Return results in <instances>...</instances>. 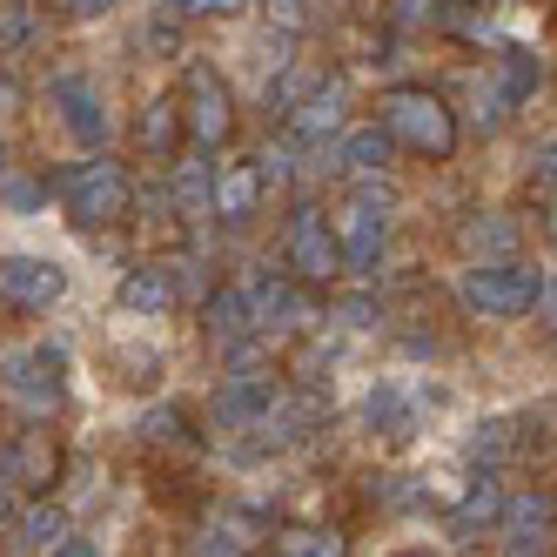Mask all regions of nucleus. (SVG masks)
<instances>
[{
    "label": "nucleus",
    "mask_w": 557,
    "mask_h": 557,
    "mask_svg": "<svg viewBox=\"0 0 557 557\" xmlns=\"http://www.w3.org/2000/svg\"><path fill=\"white\" fill-rule=\"evenodd\" d=\"M376 122H383V135L396 148L423 154V162H444V154L457 148V114H450V101L436 88H389L376 101Z\"/></svg>",
    "instance_id": "nucleus-1"
},
{
    "label": "nucleus",
    "mask_w": 557,
    "mask_h": 557,
    "mask_svg": "<svg viewBox=\"0 0 557 557\" xmlns=\"http://www.w3.org/2000/svg\"><path fill=\"white\" fill-rule=\"evenodd\" d=\"M61 202H67V215L82 222V228H114V222H128V209H135L128 169H122V162H74V169L61 175Z\"/></svg>",
    "instance_id": "nucleus-2"
},
{
    "label": "nucleus",
    "mask_w": 557,
    "mask_h": 557,
    "mask_svg": "<svg viewBox=\"0 0 557 557\" xmlns=\"http://www.w3.org/2000/svg\"><path fill=\"white\" fill-rule=\"evenodd\" d=\"M175 101H182V128H188L195 148H222L235 135V95H228V82L215 67H188Z\"/></svg>",
    "instance_id": "nucleus-3"
},
{
    "label": "nucleus",
    "mask_w": 557,
    "mask_h": 557,
    "mask_svg": "<svg viewBox=\"0 0 557 557\" xmlns=\"http://www.w3.org/2000/svg\"><path fill=\"white\" fill-rule=\"evenodd\" d=\"M537 269H524V262H476L470 275H463V302L476 309V315H524V309H537Z\"/></svg>",
    "instance_id": "nucleus-4"
},
{
    "label": "nucleus",
    "mask_w": 557,
    "mask_h": 557,
    "mask_svg": "<svg viewBox=\"0 0 557 557\" xmlns=\"http://www.w3.org/2000/svg\"><path fill=\"white\" fill-rule=\"evenodd\" d=\"M61 436L54 430H21L8 450H0V476L8 484H21V491H34V497H54V484H61Z\"/></svg>",
    "instance_id": "nucleus-5"
},
{
    "label": "nucleus",
    "mask_w": 557,
    "mask_h": 557,
    "mask_svg": "<svg viewBox=\"0 0 557 557\" xmlns=\"http://www.w3.org/2000/svg\"><path fill=\"white\" fill-rule=\"evenodd\" d=\"M0 376H8V396L27 404L34 417H48L61 404V356L54 349H14V356H0Z\"/></svg>",
    "instance_id": "nucleus-6"
},
{
    "label": "nucleus",
    "mask_w": 557,
    "mask_h": 557,
    "mask_svg": "<svg viewBox=\"0 0 557 557\" xmlns=\"http://www.w3.org/2000/svg\"><path fill=\"white\" fill-rule=\"evenodd\" d=\"M289 269L302 283H330L343 269V249H336V222H323V209H296L289 215Z\"/></svg>",
    "instance_id": "nucleus-7"
},
{
    "label": "nucleus",
    "mask_w": 557,
    "mask_h": 557,
    "mask_svg": "<svg viewBox=\"0 0 557 557\" xmlns=\"http://www.w3.org/2000/svg\"><path fill=\"white\" fill-rule=\"evenodd\" d=\"M61 289H67V275L54 262H41V256H8L0 262V296H14L27 309H54Z\"/></svg>",
    "instance_id": "nucleus-8"
},
{
    "label": "nucleus",
    "mask_w": 557,
    "mask_h": 557,
    "mask_svg": "<svg viewBox=\"0 0 557 557\" xmlns=\"http://www.w3.org/2000/svg\"><path fill=\"white\" fill-rule=\"evenodd\" d=\"M182 101L175 95H154L141 114H135V154H141V162H175V154H182Z\"/></svg>",
    "instance_id": "nucleus-9"
},
{
    "label": "nucleus",
    "mask_w": 557,
    "mask_h": 557,
    "mask_svg": "<svg viewBox=\"0 0 557 557\" xmlns=\"http://www.w3.org/2000/svg\"><path fill=\"white\" fill-rule=\"evenodd\" d=\"M269 544V524L256 510H215L202 544H195V557H256Z\"/></svg>",
    "instance_id": "nucleus-10"
},
{
    "label": "nucleus",
    "mask_w": 557,
    "mask_h": 557,
    "mask_svg": "<svg viewBox=\"0 0 557 557\" xmlns=\"http://www.w3.org/2000/svg\"><path fill=\"white\" fill-rule=\"evenodd\" d=\"M262 195H269L262 162H228V169L215 175V215H222V222H249V215L262 209Z\"/></svg>",
    "instance_id": "nucleus-11"
},
{
    "label": "nucleus",
    "mask_w": 557,
    "mask_h": 557,
    "mask_svg": "<svg viewBox=\"0 0 557 557\" xmlns=\"http://www.w3.org/2000/svg\"><path fill=\"white\" fill-rule=\"evenodd\" d=\"M269 404H275V376H262V370H235V376L222 383V396H215V417H222V423H262Z\"/></svg>",
    "instance_id": "nucleus-12"
},
{
    "label": "nucleus",
    "mask_w": 557,
    "mask_h": 557,
    "mask_svg": "<svg viewBox=\"0 0 557 557\" xmlns=\"http://www.w3.org/2000/svg\"><path fill=\"white\" fill-rule=\"evenodd\" d=\"M336 249H343V269H376V249H383V215L370 202H356L336 215Z\"/></svg>",
    "instance_id": "nucleus-13"
},
{
    "label": "nucleus",
    "mask_w": 557,
    "mask_h": 557,
    "mask_svg": "<svg viewBox=\"0 0 557 557\" xmlns=\"http://www.w3.org/2000/svg\"><path fill=\"white\" fill-rule=\"evenodd\" d=\"M202 330L215 349H243L256 336V315H249V296H235V289H215L209 309H202Z\"/></svg>",
    "instance_id": "nucleus-14"
},
{
    "label": "nucleus",
    "mask_w": 557,
    "mask_h": 557,
    "mask_svg": "<svg viewBox=\"0 0 557 557\" xmlns=\"http://www.w3.org/2000/svg\"><path fill=\"white\" fill-rule=\"evenodd\" d=\"M336 128H343V88H336V82H330V88L315 82V95H302V101L289 108V135H296V141H323V135H336Z\"/></svg>",
    "instance_id": "nucleus-15"
},
{
    "label": "nucleus",
    "mask_w": 557,
    "mask_h": 557,
    "mask_svg": "<svg viewBox=\"0 0 557 557\" xmlns=\"http://www.w3.org/2000/svg\"><path fill=\"white\" fill-rule=\"evenodd\" d=\"M54 108H61V122L82 135V141H101V135H108L101 101H95V88L82 82V74H61V82H54Z\"/></svg>",
    "instance_id": "nucleus-16"
},
{
    "label": "nucleus",
    "mask_w": 557,
    "mask_h": 557,
    "mask_svg": "<svg viewBox=\"0 0 557 557\" xmlns=\"http://www.w3.org/2000/svg\"><path fill=\"white\" fill-rule=\"evenodd\" d=\"M122 309H135V315H169V309H175V275H169V262L128 269V283H122Z\"/></svg>",
    "instance_id": "nucleus-17"
},
{
    "label": "nucleus",
    "mask_w": 557,
    "mask_h": 557,
    "mask_svg": "<svg viewBox=\"0 0 557 557\" xmlns=\"http://www.w3.org/2000/svg\"><path fill=\"white\" fill-rule=\"evenodd\" d=\"M249 315H256V323L302 330L315 309H309V296H302V289H289V283H256V289H249Z\"/></svg>",
    "instance_id": "nucleus-18"
},
{
    "label": "nucleus",
    "mask_w": 557,
    "mask_h": 557,
    "mask_svg": "<svg viewBox=\"0 0 557 557\" xmlns=\"http://www.w3.org/2000/svg\"><path fill=\"white\" fill-rule=\"evenodd\" d=\"M275 557H349V537L330 531V524H283V531H269Z\"/></svg>",
    "instance_id": "nucleus-19"
},
{
    "label": "nucleus",
    "mask_w": 557,
    "mask_h": 557,
    "mask_svg": "<svg viewBox=\"0 0 557 557\" xmlns=\"http://www.w3.org/2000/svg\"><path fill=\"white\" fill-rule=\"evenodd\" d=\"M389 135H383V122H370V128H343V141H336V162L343 169H383L389 162Z\"/></svg>",
    "instance_id": "nucleus-20"
},
{
    "label": "nucleus",
    "mask_w": 557,
    "mask_h": 557,
    "mask_svg": "<svg viewBox=\"0 0 557 557\" xmlns=\"http://www.w3.org/2000/svg\"><path fill=\"white\" fill-rule=\"evenodd\" d=\"M504 531L517 537V550L531 557V544H544V531H550V504L544 497H510L504 504Z\"/></svg>",
    "instance_id": "nucleus-21"
},
{
    "label": "nucleus",
    "mask_w": 557,
    "mask_h": 557,
    "mask_svg": "<svg viewBox=\"0 0 557 557\" xmlns=\"http://www.w3.org/2000/svg\"><path fill=\"white\" fill-rule=\"evenodd\" d=\"M457 243H463L470 256H504V262H510V249H517V228H510V222H497V215H491V222L476 215V222H463V228H457Z\"/></svg>",
    "instance_id": "nucleus-22"
},
{
    "label": "nucleus",
    "mask_w": 557,
    "mask_h": 557,
    "mask_svg": "<svg viewBox=\"0 0 557 557\" xmlns=\"http://www.w3.org/2000/svg\"><path fill=\"white\" fill-rule=\"evenodd\" d=\"M41 34V0H8L0 8V48H27Z\"/></svg>",
    "instance_id": "nucleus-23"
},
{
    "label": "nucleus",
    "mask_w": 557,
    "mask_h": 557,
    "mask_svg": "<svg viewBox=\"0 0 557 557\" xmlns=\"http://www.w3.org/2000/svg\"><path fill=\"white\" fill-rule=\"evenodd\" d=\"M175 202H182V209H209V215H215V169L182 162V169H175Z\"/></svg>",
    "instance_id": "nucleus-24"
},
{
    "label": "nucleus",
    "mask_w": 557,
    "mask_h": 557,
    "mask_svg": "<svg viewBox=\"0 0 557 557\" xmlns=\"http://www.w3.org/2000/svg\"><path fill=\"white\" fill-rule=\"evenodd\" d=\"M457 517H463V524H491V517H504V491H497V484H476V491L457 504Z\"/></svg>",
    "instance_id": "nucleus-25"
},
{
    "label": "nucleus",
    "mask_w": 557,
    "mask_h": 557,
    "mask_svg": "<svg viewBox=\"0 0 557 557\" xmlns=\"http://www.w3.org/2000/svg\"><path fill=\"white\" fill-rule=\"evenodd\" d=\"M504 88H510V101H524V95L537 88V61H531L524 48H510V54H504Z\"/></svg>",
    "instance_id": "nucleus-26"
},
{
    "label": "nucleus",
    "mask_w": 557,
    "mask_h": 557,
    "mask_svg": "<svg viewBox=\"0 0 557 557\" xmlns=\"http://www.w3.org/2000/svg\"><path fill=\"white\" fill-rule=\"evenodd\" d=\"M67 531H61V510H34L27 524H21V544H61Z\"/></svg>",
    "instance_id": "nucleus-27"
},
{
    "label": "nucleus",
    "mask_w": 557,
    "mask_h": 557,
    "mask_svg": "<svg viewBox=\"0 0 557 557\" xmlns=\"http://www.w3.org/2000/svg\"><path fill=\"white\" fill-rule=\"evenodd\" d=\"M0 202H14V209H34V202H41V188H34V182H8V175H0Z\"/></svg>",
    "instance_id": "nucleus-28"
},
{
    "label": "nucleus",
    "mask_w": 557,
    "mask_h": 557,
    "mask_svg": "<svg viewBox=\"0 0 557 557\" xmlns=\"http://www.w3.org/2000/svg\"><path fill=\"white\" fill-rule=\"evenodd\" d=\"M14 114H21V88L8 82V74H0V128H8V122H14Z\"/></svg>",
    "instance_id": "nucleus-29"
},
{
    "label": "nucleus",
    "mask_w": 557,
    "mask_h": 557,
    "mask_svg": "<svg viewBox=\"0 0 557 557\" xmlns=\"http://www.w3.org/2000/svg\"><path fill=\"white\" fill-rule=\"evenodd\" d=\"M188 14H235V8H249V0H182Z\"/></svg>",
    "instance_id": "nucleus-30"
},
{
    "label": "nucleus",
    "mask_w": 557,
    "mask_h": 557,
    "mask_svg": "<svg viewBox=\"0 0 557 557\" xmlns=\"http://www.w3.org/2000/svg\"><path fill=\"white\" fill-rule=\"evenodd\" d=\"M48 557H95V544L88 537H61V544H48Z\"/></svg>",
    "instance_id": "nucleus-31"
},
{
    "label": "nucleus",
    "mask_w": 557,
    "mask_h": 557,
    "mask_svg": "<svg viewBox=\"0 0 557 557\" xmlns=\"http://www.w3.org/2000/svg\"><path fill=\"white\" fill-rule=\"evenodd\" d=\"M8 524H14V484L0 476V531H8Z\"/></svg>",
    "instance_id": "nucleus-32"
},
{
    "label": "nucleus",
    "mask_w": 557,
    "mask_h": 557,
    "mask_svg": "<svg viewBox=\"0 0 557 557\" xmlns=\"http://www.w3.org/2000/svg\"><path fill=\"white\" fill-rule=\"evenodd\" d=\"M537 175H544V182L557 188V141H544V162H537Z\"/></svg>",
    "instance_id": "nucleus-33"
},
{
    "label": "nucleus",
    "mask_w": 557,
    "mask_h": 557,
    "mask_svg": "<svg viewBox=\"0 0 557 557\" xmlns=\"http://www.w3.org/2000/svg\"><path fill=\"white\" fill-rule=\"evenodd\" d=\"M114 0H67V14H108Z\"/></svg>",
    "instance_id": "nucleus-34"
},
{
    "label": "nucleus",
    "mask_w": 557,
    "mask_h": 557,
    "mask_svg": "<svg viewBox=\"0 0 557 557\" xmlns=\"http://www.w3.org/2000/svg\"><path fill=\"white\" fill-rule=\"evenodd\" d=\"M269 8L283 14V21H302V0H269Z\"/></svg>",
    "instance_id": "nucleus-35"
},
{
    "label": "nucleus",
    "mask_w": 557,
    "mask_h": 557,
    "mask_svg": "<svg viewBox=\"0 0 557 557\" xmlns=\"http://www.w3.org/2000/svg\"><path fill=\"white\" fill-rule=\"evenodd\" d=\"M537 430H557V396H550V404H537Z\"/></svg>",
    "instance_id": "nucleus-36"
},
{
    "label": "nucleus",
    "mask_w": 557,
    "mask_h": 557,
    "mask_svg": "<svg viewBox=\"0 0 557 557\" xmlns=\"http://www.w3.org/2000/svg\"><path fill=\"white\" fill-rule=\"evenodd\" d=\"M537 302H544V315L557 323V289H537Z\"/></svg>",
    "instance_id": "nucleus-37"
},
{
    "label": "nucleus",
    "mask_w": 557,
    "mask_h": 557,
    "mask_svg": "<svg viewBox=\"0 0 557 557\" xmlns=\"http://www.w3.org/2000/svg\"><path fill=\"white\" fill-rule=\"evenodd\" d=\"M0 175H8V162H0Z\"/></svg>",
    "instance_id": "nucleus-38"
}]
</instances>
